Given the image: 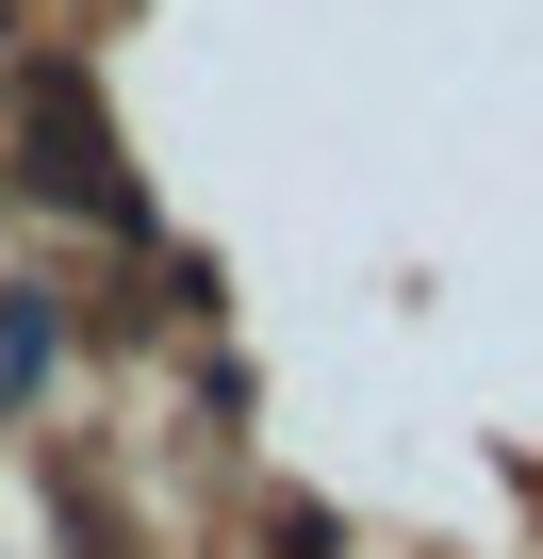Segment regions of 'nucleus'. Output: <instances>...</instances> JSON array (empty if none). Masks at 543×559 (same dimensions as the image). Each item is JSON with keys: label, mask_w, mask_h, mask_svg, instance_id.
I'll list each match as a JSON object with an SVG mask.
<instances>
[{"label": "nucleus", "mask_w": 543, "mask_h": 559, "mask_svg": "<svg viewBox=\"0 0 543 559\" xmlns=\"http://www.w3.org/2000/svg\"><path fill=\"white\" fill-rule=\"evenodd\" d=\"M17 181H34L50 214H83V230H149L132 148H116V116H99L83 50H34V67H17Z\"/></svg>", "instance_id": "nucleus-1"}, {"label": "nucleus", "mask_w": 543, "mask_h": 559, "mask_svg": "<svg viewBox=\"0 0 543 559\" xmlns=\"http://www.w3.org/2000/svg\"><path fill=\"white\" fill-rule=\"evenodd\" d=\"M50 362H67V313H50L34 280H17V297H0V395H34Z\"/></svg>", "instance_id": "nucleus-2"}]
</instances>
